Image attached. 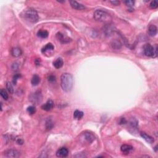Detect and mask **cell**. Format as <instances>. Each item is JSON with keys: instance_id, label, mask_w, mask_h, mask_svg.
Returning a JSON list of instances; mask_svg holds the SVG:
<instances>
[{"instance_id": "6da1fadb", "label": "cell", "mask_w": 158, "mask_h": 158, "mask_svg": "<svg viewBox=\"0 0 158 158\" xmlns=\"http://www.w3.org/2000/svg\"><path fill=\"white\" fill-rule=\"evenodd\" d=\"M74 85L73 77L68 73L63 74L60 77V85L63 90L66 92H70L72 90Z\"/></svg>"}, {"instance_id": "7a4b0ae2", "label": "cell", "mask_w": 158, "mask_h": 158, "mask_svg": "<svg viewBox=\"0 0 158 158\" xmlns=\"http://www.w3.org/2000/svg\"><path fill=\"white\" fill-rule=\"evenodd\" d=\"M23 16L27 20L32 23H35L38 20L39 17L38 13L32 8H28L23 12Z\"/></svg>"}, {"instance_id": "3957f363", "label": "cell", "mask_w": 158, "mask_h": 158, "mask_svg": "<svg viewBox=\"0 0 158 158\" xmlns=\"http://www.w3.org/2000/svg\"><path fill=\"white\" fill-rule=\"evenodd\" d=\"M94 18L99 22L109 24L111 20V17L108 13L102 10H96L94 12Z\"/></svg>"}, {"instance_id": "277c9868", "label": "cell", "mask_w": 158, "mask_h": 158, "mask_svg": "<svg viewBox=\"0 0 158 158\" xmlns=\"http://www.w3.org/2000/svg\"><path fill=\"white\" fill-rule=\"evenodd\" d=\"M144 53L146 56H149V57L156 58L158 54V47L156 46L155 47L152 46L150 44H146L144 46Z\"/></svg>"}, {"instance_id": "5b68a950", "label": "cell", "mask_w": 158, "mask_h": 158, "mask_svg": "<svg viewBox=\"0 0 158 158\" xmlns=\"http://www.w3.org/2000/svg\"><path fill=\"white\" fill-rule=\"evenodd\" d=\"M30 100L33 103H35L36 104H38L40 102H41L42 100V95L41 92L40 91H37L32 94L30 96Z\"/></svg>"}, {"instance_id": "8992f818", "label": "cell", "mask_w": 158, "mask_h": 158, "mask_svg": "<svg viewBox=\"0 0 158 158\" xmlns=\"http://www.w3.org/2000/svg\"><path fill=\"white\" fill-rule=\"evenodd\" d=\"M114 29H115L114 26H112V24H110V23H109L104 26L103 28V32L106 34V35L109 36V35H111L112 34V33L115 30Z\"/></svg>"}, {"instance_id": "52a82bcc", "label": "cell", "mask_w": 158, "mask_h": 158, "mask_svg": "<svg viewBox=\"0 0 158 158\" xmlns=\"http://www.w3.org/2000/svg\"><path fill=\"white\" fill-rule=\"evenodd\" d=\"M4 156L7 158H18L20 156V152L16 150H9L4 152Z\"/></svg>"}, {"instance_id": "ba28073f", "label": "cell", "mask_w": 158, "mask_h": 158, "mask_svg": "<svg viewBox=\"0 0 158 158\" xmlns=\"http://www.w3.org/2000/svg\"><path fill=\"white\" fill-rule=\"evenodd\" d=\"M68 154H69V151L66 148H60L56 152V156L58 158H66L68 156Z\"/></svg>"}, {"instance_id": "9c48e42d", "label": "cell", "mask_w": 158, "mask_h": 158, "mask_svg": "<svg viewBox=\"0 0 158 158\" xmlns=\"http://www.w3.org/2000/svg\"><path fill=\"white\" fill-rule=\"evenodd\" d=\"M54 102L51 100H49L46 101L44 104H43L42 106V108L43 110H46V111H50V110H52V108H54Z\"/></svg>"}, {"instance_id": "30bf717a", "label": "cell", "mask_w": 158, "mask_h": 158, "mask_svg": "<svg viewBox=\"0 0 158 158\" xmlns=\"http://www.w3.org/2000/svg\"><path fill=\"white\" fill-rule=\"evenodd\" d=\"M70 4L71 7L73 9L76 10H84L85 9V7L82 5V4L79 3V2H77L76 1H70Z\"/></svg>"}, {"instance_id": "8fae6325", "label": "cell", "mask_w": 158, "mask_h": 158, "mask_svg": "<svg viewBox=\"0 0 158 158\" xmlns=\"http://www.w3.org/2000/svg\"><path fill=\"white\" fill-rule=\"evenodd\" d=\"M132 150L133 147L131 145H129V144H123L120 148L121 151L125 154H128Z\"/></svg>"}, {"instance_id": "7c38bea8", "label": "cell", "mask_w": 158, "mask_h": 158, "mask_svg": "<svg viewBox=\"0 0 158 158\" xmlns=\"http://www.w3.org/2000/svg\"><path fill=\"white\" fill-rule=\"evenodd\" d=\"M158 28L154 25H151L148 28V34L151 36H154L157 34Z\"/></svg>"}, {"instance_id": "4fadbf2b", "label": "cell", "mask_w": 158, "mask_h": 158, "mask_svg": "<svg viewBox=\"0 0 158 158\" xmlns=\"http://www.w3.org/2000/svg\"><path fill=\"white\" fill-rule=\"evenodd\" d=\"M141 136L144 140L146 142H148V143H152L154 142V139L153 138L151 137V136L148 135V134H146L144 132H142L140 134Z\"/></svg>"}, {"instance_id": "5bb4252c", "label": "cell", "mask_w": 158, "mask_h": 158, "mask_svg": "<svg viewBox=\"0 0 158 158\" xmlns=\"http://www.w3.org/2000/svg\"><path fill=\"white\" fill-rule=\"evenodd\" d=\"M22 53V50L19 48H14L11 50V54L14 57H19L21 56Z\"/></svg>"}, {"instance_id": "9a60e30c", "label": "cell", "mask_w": 158, "mask_h": 158, "mask_svg": "<svg viewBox=\"0 0 158 158\" xmlns=\"http://www.w3.org/2000/svg\"><path fill=\"white\" fill-rule=\"evenodd\" d=\"M63 64H64V62H63L62 59L60 58H58L53 62L54 66L56 69H60V68H61L63 66Z\"/></svg>"}, {"instance_id": "2e32d148", "label": "cell", "mask_w": 158, "mask_h": 158, "mask_svg": "<svg viewBox=\"0 0 158 158\" xmlns=\"http://www.w3.org/2000/svg\"><path fill=\"white\" fill-rule=\"evenodd\" d=\"M111 46L113 49L119 50L120 48L122 47V44H121V43L120 42V41L118 40H115L112 42Z\"/></svg>"}, {"instance_id": "e0dca14e", "label": "cell", "mask_w": 158, "mask_h": 158, "mask_svg": "<svg viewBox=\"0 0 158 158\" xmlns=\"http://www.w3.org/2000/svg\"><path fill=\"white\" fill-rule=\"evenodd\" d=\"M40 82V78L38 76L35 75V76H33L31 80V83L33 86H36V85H38Z\"/></svg>"}, {"instance_id": "ac0fdd59", "label": "cell", "mask_w": 158, "mask_h": 158, "mask_svg": "<svg viewBox=\"0 0 158 158\" xmlns=\"http://www.w3.org/2000/svg\"><path fill=\"white\" fill-rule=\"evenodd\" d=\"M84 136H85V140H86L88 143H92V142L94 140V135H93L92 134H91V133H89V132L85 133Z\"/></svg>"}, {"instance_id": "d6986e66", "label": "cell", "mask_w": 158, "mask_h": 158, "mask_svg": "<svg viewBox=\"0 0 158 158\" xmlns=\"http://www.w3.org/2000/svg\"><path fill=\"white\" fill-rule=\"evenodd\" d=\"M83 116H84V112L82 111H80L79 110H76L74 112V118L76 119H81L83 118Z\"/></svg>"}, {"instance_id": "ffe728a7", "label": "cell", "mask_w": 158, "mask_h": 158, "mask_svg": "<svg viewBox=\"0 0 158 158\" xmlns=\"http://www.w3.org/2000/svg\"><path fill=\"white\" fill-rule=\"evenodd\" d=\"M56 36H57V38H58L59 40L62 43H68V42H69V40H70V39L66 38H64V35H63L62 34H60V33H58V34H57V35H56Z\"/></svg>"}, {"instance_id": "44dd1931", "label": "cell", "mask_w": 158, "mask_h": 158, "mask_svg": "<svg viewBox=\"0 0 158 158\" xmlns=\"http://www.w3.org/2000/svg\"><path fill=\"white\" fill-rule=\"evenodd\" d=\"M37 35L42 38H46L48 36V32L46 30H39L37 33Z\"/></svg>"}, {"instance_id": "7402d4cb", "label": "cell", "mask_w": 158, "mask_h": 158, "mask_svg": "<svg viewBox=\"0 0 158 158\" xmlns=\"http://www.w3.org/2000/svg\"><path fill=\"white\" fill-rule=\"evenodd\" d=\"M53 49H54V46L52 45V44H51V43H48V44H47L45 46H44L43 48H42V52H43V53H44V52H46L47 51H49V50H52Z\"/></svg>"}, {"instance_id": "603a6c76", "label": "cell", "mask_w": 158, "mask_h": 158, "mask_svg": "<svg viewBox=\"0 0 158 158\" xmlns=\"http://www.w3.org/2000/svg\"><path fill=\"white\" fill-rule=\"evenodd\" d=\"M53 126L54 124L52 122V121L51 119L47 120L46 122V127L47 130H51L52 128V127H53Z\"/></svg>"}, {"instance_id": "cb8c5ba5", "label": "cell", "mask_w": 158, "mask_h": 158, "mask_svg": "<svg viewBox=\"0 0 158 158\" xmlns=\"http://www.w3.org/2000/svg\"><path fill=\"white\" fill-rule=\"evenodd\" d=\"M130 126H132L134 128H136L138 127V120L135 118H132L131 120H130Z\"/></svg>"}, {"instance_id": "d4e9b609", "label": "cell", "mask_w": 158, "mask_h": 158, "mask_svg": "<svg viewBox=\"0 0 158 158\" xmlns=\"http://www.w3.org/2000/svg\"><path fill=\"white\" fill-rule=\"evenodd\" d=\"M0 94L2 96V98L4 99V100H8V94L7 92H6L5 90L2 89L0 92Z\"/></svg>"}, {"instance_id": "484cf974", "label": "cell", "mask_w": 158, "mask_h": 158, "mask_svg": "<svg viewBox=\"0 0 158 158\" xmlns=\"http://www.w3.org/2000/svg\"><path fill=\"white\" fill-rule=\"evenodd\" d=\"M27 112H28V114L30 115H32V114H35V112H36V108H35V106H30L29 107L27 108Z\"/></svg>"}, {"instance_id": "4316f807", "label": "cell", "mask_w": 158, "mask_h": 158, "mask_svg": "<svg viewBox=\"0 0 158 158\" xmlns=\"http://www.w3.org/2000/svg\"><path fill=\"white\" fill-rule=\"evenodd\" d=\"M6 87H7L8 90L9 92H10V93H12L14 92V88H13L12 85L11 84V83L10 82H7L6 84Z\"/></svg>"}, {"instance_id": "83f0119b", "label": "cell", "mask_w": 158, "mask_h": 158, "mask_svg": "<svg viewBox=\"0 0 158 158\" xmlns=\"http://www.w3.org/2000/svg\"><path fill=\"white\" fill-rule=\"evenodd\" d=\"M150 6L151 9H156L158 6V2L156 1H151V3H150Z\"/></svg>"}, {"instance_id": "f1b7e54d", "label": "cell", "mask_w": 158, "mask_h": 158, "mask_svg": "<svg viewBox=\"0 0 158 158\" xmlns=\"http://www.w3.org/2000/svg\"><path fill=\"white\" fill-rule=\"evenodd\" d=\"M124 2H125V3H126V4L127 5V6H128V7H130V8L132 7V6H134V1H130V0L125 1Z\"/></svg>"}, {"instance_id": "f546056e", "label": "cell", "mask_w": 158, "mask_h": 158, "mask_svg": "<svg viewBox=\"0 0 158 158\" xmlns=\"http://www.w3.org/2000/svg\"><path fill=\"white\" fill-rule=\"evenodd\" d=\"M20 77V75L19 74H16L15 76H14V77H13V84H14V85H16V84H17V81H18V78H19Z\"/></svg>"}, {"instance_id": "4dcf8cb0", "label": "cell", "mask_w": 158, "mask_h": 158, "mask_svg": "<svg viewBox=\"0 0 158 158\" xmlns=\"http://www.w3.org/2000/svg\"><path fill=\"white\" fill-rule=\"evenodd\" d=\"M48 80L50 82H54L56 81V77L53 76V75H50V76H48Z\"/></svg>"}, {"instance_id": "1f68e13d", "label": "cell", "mask_w": 158, "mask_h": 158, "mask_svg": "<svg viewBox=\"0 0 158 158\" xmlns=\"http://www.w3.org/2000/svg\"><path fill=\"white\" fill-rule=\"evenodd\" d=\"M120 124H126V123H127V120H126V119L125 118H122L120 119Z\"/></svg>"}, {"instance_id": "d6a6232c", "label": "cell", "mask_w": 158, "mask_h": 158, "mask_svg": "<svg viewBox=\"0 0 158 158\" xmlns=\"http://www.w3.org/2000/svg\"><path fill=\"white\" fill-rule=\"evenodd\" d=\"M110 3L112 4L113 5H115V6H118L120 4V2L118 1H110Z\"/></svg>"}, {"instance_id": "836d02e7", "label": "cell", "mask_w": 158, "mask_h": 158, "mask_svg": "<svg viewBox=\"0 0 158 158\" xmlns=\"http://www.w3.org/2000/svg\"><path fill=\"white\" fill-rule=\"evenodd\" d=\"M16 142H17V143H18V144H23V143H24V141L22 140L21 139V138H18V139L17 140Z\"/></svg>"}]
</instances>
